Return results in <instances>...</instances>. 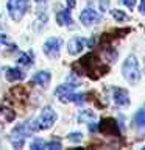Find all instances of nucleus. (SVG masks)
<instances>
[{"mask_svg": "<svg viewBox=\"0 0 145 150\" xmlns=\"http://www.w3.org/2000/svg\"><path fill=\"white\" fill-rule=\"evenodd\" d=\"M56 122V112L51 110L50 106H45L41 112V117L37 119V125H39V130H47L50 128Z\"/></svg>", "mask_w": 145, "mask_h": 150, "instance_id": "4", "label": "nucleus"}, {"mask_svg": "<svg viewBox=\"0 0 145 150\" xmlns=\"http://www.w3.org/2000/svg\"><path fill=\"white\" fill-rule=\"evenodd\" d=\"M50 80H51V75H50V72H47V70H41V72L33 75V83H37L44 88L50 83Z\"/></svg>", "mask_w": 145, "mask_h": 150, "instance_id": "11", "label": "nucleus"}, {"mask_svg": "<svg viewBox=\"0 0 145 150\" xmlns=\"http://www.w3.org/2000/svg\"><path fill=\"white\" fill-rule=\"evenodd\" d=\"M94 119H95V112L91 111V110H84V111L80 112V116H78L80 122H92Z\"/></svg>", "mask_w": 145, "mask_h": 150, "instance_id": "18", "label": "nucleus"}, {"mask_svg": "<svg viewBox=\"0 0 145 150\" xmlns=\"http://www.w3.org/2000/svg\"><path fill=\"white\" fill-rule=\"evenodd\" d=\"M84 45H86V41L83 38H72L67 44V52L70 55H78L84 49Z\"/></svg>", "mask_w": 145, "mask_h": 150, "instance_id": "9", "label": "nucleus"}, {"mask_svg": "<svg viewBox=\"0 0 145 150\" xmlns=\"http://www.w3.org/2000/svg\"><path fill=\"white\" fill-rule=\"evenodd\" d=\"M56 22H58L59 25H72L73 19H72V16H70V8L58 11V14H56Z\"/></svg>", "mask_w": 145, "mask_h": 150, "instance_id": "10", "label": "nucleus"}, {"mask_svg": "<svg viewBox=\"0 0 145 150\" xmlns=\"http://www.w3.org/2000/svg\"><path fill=\"white\" fill-rule=\"evenodd\" d=\"M65 2H67L69 8H75V0H65Z\"/></svg>", "mask_w": 145, "mask_h": 150, "instance_id": "27", "label": "nucleus"}, {"mask_svg": "<svg viewBox=\"0 0 145 150\" xmlns=\"http://www.w3.org/2000/svg\"><path fill=\"white\" fill-rule=\"evenodd\" d=\"M122 74H123V78L130 84H137L139 83V80H140V69H139L137 58H136L134 55L126 56V59L123 61V66H122Z\"/></svg>", "mask_w": 145, "mask_h": 150, "instance_id": "2", "label": "nucleus"}, {"mask_svg": "<svg viewBox=\"0 0 145 150\" xmlns=\"http://www.w3.org/2000/svg\"><path fill=\"white\" fill-rule=\"evenodd\" d=\"M36 2H37V3H45L47 0H36Z\"/></svg>", "mask_w": 145, "mask_h": 150, "instance_id": "28", "label": "nucleus"}, {"mask_svg": "<svg viewBox=\"0 0 145 150\" xmlns=\"http://www.w3.org/2000/svg\"><path fill=\"white\" fill-rule=\"evenodd\" d=\"M69 139L72 141V142H80V141L83 139V134L81 133H70L69 134Z\"/></svg>", "mask_w": 145, "mask_h": 150, "instance_id": "22", "label": "nucleus"}, {"mask_svg": "<svg viewBox=\"0 0 145 150\" xmlns=\"http://www.w3.org/2000/svg\"><path fill=\"white\" fill-rule=\"evenodd\" d=\"M14 119H16V112H14L13 110L5 108V106H0V122L8 124V122H13Z\"/></svg>", "mask_w": 145, "mask_h": 150, "instance_id": "14", "label": "nucleus"}, {"mask_svg": "<svg viewBox=\"0 0 145 150\" xmlns=\"http://www.w3.org/2000/svg\"><path fill=\"white\" fill-rule=\"evenodd\" d=\"M80 21H81L84 25H94V23H98L101 21V16L97 11H94L92 8H86L81 11V14H80Z\"/></svg>", "mask_w": 145, "mask_h": 150, "instance_id": "6", "label": "nucleus"}, {"mask_svg": "<svg viewBox=\"0 0 145 150\" xmlns=\"http://www.w3.org/2000/svg\"><path fill=\"white\" fill-rule=\"evenodd\" d=\"M139 11L145 14V0H140V5H139Z\"/></svg>", "mask_w": 145, "mask_h": 150, "instance_id": "26", "label": "nucleus"}, {"mask_svg": "<svg viewBox=\"0 0 145 150\" xmlns=\"http://www.w3.org/2000/svg\"><path fill=\"white\" fill-rule=\"evenodd\" d=\"M98 130L101 133H106V134H114V136H120V131H119V125L115 124L114 119H103L101 124L98 125Z\"/></svg>", "mask_w": 145, "mask_h": 150, "instance_id": "7", "label": "nucleus"}, {"mask_svg": "<svg viewBox=\"0 0 145 150\" xmlns=\"http://www.w3.org/2000/svg\"><path fill=\"white\" fill-rule=\"evenodd\" d=\"M75 88H77V86H75L73 83H65V84H61V86L56 88L55 94L61 98V102H63V98H64L65 96H69L70 92H73V91H75Z\"/></svg>", "mask_w": 145, "mask_h": 150, "instance_id": "12", "label": "nucleus"}, {"mask_svg": "<svg viewBox=\"0 0 145 150\" xmlns=\"http://www.w3.org/2000/svg\"><path fill=\"white\" fill-rule=\"evenodd\" d=\"M39 130V125H37V120L34 122H23V124H19L16 128L13 130L11 133V144L16 149H20L23 144H25V139L30 136L33 131Z\"/></svg>", "mask_w": 145, "mask_h": 150, "instance_id": "1", "label": "nucleus"}, {"mask_svg": "<svg viewBox=\"0 0 145 150\" xmlns=\"http://www.w3.org/2000/svg\"><path fill=\"white\" fill-rule=\"evenodd\" d=\"M122 3H123L126 8H130V9H133L136 6V0H122Z\"/></svg>", "mask_w": 145, "mask_h": 150, "instance_id": "23", "label": "nucleus"}, {"mask_svg": "<svg viewBox=\"0 0 145 150\" xmlns=\"http://www.w3.org/2000/svg\"><path fill=\"white\" fill-rule=\"evenodd\" d=\"M63 45V41L59 38H50V39L45 41L44 44V53L50 58H56L59 55V49Z\"/></svg>", "mask_w": 145, "mask_h": 150, "instance_id": "5", "label": "nucleus"}, {"mask_svg": "<svg viewBox=\"0 0 145 150\" xmlns=\"http://www.w3.org/2000/svg\"><path fill=\"white\" fill-rule=\"evenodd\" d=\"M0 44H6V45H14V44H9L8 38L5 36V35H0Z\"/></svg>", "mask_w": 145, "mask_h": 150, "instance_id": "25", "label": "nucleus"}, {"mask_svg": "<svg viewBox=\"0 0 145 150\" xmlns=\"http://www.w3.org/2000/svg\"><path fill=\"white\" fill-rule=\"evenodd\" d=\"M134 125L140 133H145V110H139L134 116Z\"/></svg>", "mask_w": 145, "mask_h": 150, "instance_id": "13", "label": "nucleus"}, {"mask_svg": "<svg viewBox=\"0 0 145 150\" xmlns=\"http://www.w3.org/2000/svg\"><path fill=\"white\" fill-rule=\"evenodd\" d=\"M19 64H20V66H25V67L31 66V55L22 53L20 56H19Z\"/></svg>", "mask_w": 145, "mask_h": 150, "instance_id": "20", "label": "nucleus"}, {"mask_svg": "<svg viewBox=\"0 0 145 150\" xmlns=\"http://www.w3.org/2000/svg\"><path fill=\"white\" fill-rule=\"evenodd\" d=\"M30 149H33V150H42V149H45V141L44 139H34L31 142Z\"/></svg>", "mask_w": 145, "mask_h": 150, "instance_id": "21", "label": "nucleus"}, {"mask_svg": "<svg viewBox=\"0 0 145 150\" xmlns=\"http://www.w3.org/2000/svg\"><path fill=\"white\" fill-rule=\"evenodd\" d=\"M25 74L20 69H6V80L8 81H16V80H22Z\"/></svg>", "mask_w": 145, "mask_h": 150, "instance_id": "17", "label": "nucleus"}, {"mask_svg": "<svg viewBox=\"0 0 145 150\" xmlns=\"http://www.w3.org/2000/svg\"><path fill=\"white\" fill-rule=\"evenodd\" d=\"M112 98H114L115 105L119 106H128L130 105V96H128V91L122 88H114L112 91Z\"/></svg>", "mask_w": 145, "mask_h": 150, "instance_id": "8", "label": "nucleus"}, {"mask_svg": "<svg viewBox=\"0 0 145 150\" xmlns=\"http://www.w3.org/2000/svg\"><path fill=\"white\" fill-rule=\"evenodd\" d=\"M111 14H112V17H114L115 21H119V22L128 21V14H125L123 11H122V9H112Z\"/></svg>", "mask_w": 145, "mask_h": 150, "instance_id": "19", "label": "nucleus"}, {"mask_svg": "<svg viewBox=\"0 0 145 150\" xmlns=\"http://www.w3.org/2000/svg\"><path fill=\"white\" fill-rule=\"evenodd\" d=\"M11 94L17 102H27V91L23 86H14L11 89Z\"/></svg>", "mask_w": 145, "mask_h": 150, "instance_id": "15", "label": "nucleus"}, {"mask_svg": "<svg viewBox=\"0 0 145 150\" xmlns=\"http://www.w3.org/2000/svg\"><path fill=\"white\" fill-rule=\"evenodd\" d=\"M109 8V0H100V9L101 11H106Z\"/></svg>", "mask_w": 145, "mask_h": 150, "instance_id": "24", "label": "nucleus"}, {"mask_svg": "<svg viewBox=\"0 0 145 150\" xmlns=\"http://www.w3.org/2000/svg\"><path fill=\"white\" fill-rule=\"evenodd\" d=\"M28 9V0H8V11L13 21L19 22Z\"/></svg>", "mask_w": 145, "mask_h": 150, "instance_id": "3", "label": "nucleus"}, {"mask_svg": "<svg viewBox=\"0 0 145 150\" xmlns=\"http://www.w3.org/2000/svg\"><path fill=\"white\" fill-rule=\"evenodd\" d=\"M86 94H72L70 92L69 96H65L63 98V102H73V103H77V105H81V103L86 102Z\"/></svg>", "mask_w": 145, "mask_h": 150, "instance_id": "16", "label": "nucleus"}]
</instances>
